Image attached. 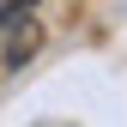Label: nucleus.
<instances>
[{"mask_svg":"<svg viewBox=\"0 0 127 127\" xmlns=\"http://www.w3.org/2000/svg\"><path fill=\"white\" fill-rule=\"evenodd\" d=\"M0 30H6V49H0V61H6V67H24V61L36 55V42H42V30L24 24L18 12H12V18H0Z\"/></svg>","mask_w":127,"mask_h":127,"instance_id":"nucleus-1","label":"nucleus"}]
</instances>
